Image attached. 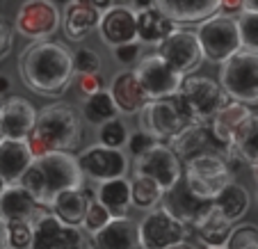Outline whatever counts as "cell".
Masks as SVG:
<instances>
[{"instance_id": "cell-1", "label": "cell", "mask_w": 258, "mask_h": 249, "mask_svg": "<svg viewBox=\"0 0 258 249\" xmlns=\"http://www.w3.org/2000/svg\"><path fill=\"white\" fill-rule=\"evenodd\" d=\"M19 74L41 96H59L73 83V53L57 41H37L21 53Z\"/></svg>"}, {"instance_id": "cell-2", "label": "cell", "mask_w": 258, "mask_h": 249, "mask_svg": "<svg viewBox=\"0 0 258 249\" xmlns=\"http://www.w3.org/2000/svg\"><path fill=\"white\" fill-rule=\"evenodd\" d=\"M19 185L39 206H53L62 192L80 190L85 178L73 153H48L34 158Z\"/></svg>"}, {"instance_id": "cell-3", "label": "cell", "mask_w": 258, "mask_h": 249, "mask_svg": "<svg viewBox=\"0 0 258 249\" xmlns=\"http://www.w3.org/2000/svg\"><path fill=\"white\" fill-rule=\"evenodd\" d=\"M83 140L80 117L69 103H50L37 112L32 133L28 135V147L32 158L48 153H69Z\"/></svg>"}, {"instance_id": "cell-4", "label": "cell", "mask_w": 258, "mask_h": 249, "mask_svg": "<svg viewBox=\"0 0 258 249\" xmlns=\"http://www.w3.org/2000/svg\"><path fill=\"white\" fill-rule=\"evenodd\" d=\"M174 103L180 114L187 119V123L208 126L210 119L226 105V94L215 80L206 76H192L183 80L178 94L174 96Z\"/></svg>"}, {"instance_id": "cell-5", "label": "cell", "mask_w": 258, "mask_h": 249, "mask_svg": "<svg viewBox=\"0 0 258 249\" xmlns=\"http://www.w3.org/2000/svg\"><path fill=\"white\" fill-rule=\"evenodd\" d=\"M219 87L240 105L258 103V53L238 50L219 69Z\"/></svg>"}, {"instance_id": "cell-6", "label": "cell", "mask_w": 258, "mask_h": 249, "mask_svg": "<svg viewBox=\"0 0 258 249\" xmlns=\"http://www.w3.org/2000/svg\"><path fill=\"white\" fill-rule=\"evenodd\" d=\"M231 181H233V174H231L229 160L219 153H204L187 160L185 165L183 183L190 190V195L201 201H213Z\"/></svg>"}, {"instance_id": "cell-7", "label": "cell", "mask_w": 258, "mask_h": 249, "mask_svg": "<svg viewBox=\"0 0 258 249\" xmlns=\"http://www.w3.org/2000/svg\"><path fill=\"white\" fill-rule=\"evenodd\" d=\"M195 34L199 39L204 57L213 64H224L238 50H242L240 48V34H238L235 19H226L222 14H215L210 19H206Z\"/></svg>"}, {"instance_id": "cell-8", "label": "cell", "mask_w": 258, "mask_h": 249, "mask_svg": "<svg viewBox=\"0 0 258 249\" xmlns=\"http://www.w3.org/2000/svg\"><path fill=\"white\" fill-rule=\"evenodd\" d=\"M137 235L142 249H171L185 242L187 226L176 220L167 208L158 206L142 217L137 224Z\"/></svg>"}, {"instance_id": "cell-9", "label": "cell", "mask_w": 258, "mask_h": 249, "mask_svg": "<svg viewBox=\"0 0 258 249\" xmlns=\"http://www.w3.org/2000/svg\"><path fill=\"white\" fill-rule=\"evenodd\" d=\"M190 126L187 119L180 114L176 108L174 98L167 101H149L144 108L140 110V131L146 133L153 142L158 144H167L176 135L185 131Z\"/></svg>"}, {"instance_id": "cell-10", "label": "cell", "mask_w": 258, "mask_h": 249, "mask_svg": "<svg viewBox=\"0 0 258 249\" xmlns=\"http://www.w3.org/2000/svg\"><path fill=\"white\" fill-rule=\"evenodd\" d=\"M135 78L149 101H167V98H174L178 94L185 76L174 71L158 55H149V57L140 59L135 69Z\"/></svg>"}, {"instance_id": "cell-11", "label": "cell", "mask_w": 258, "mask_h": 249, "mask_svg": "<svg viewBox=\"0 0 258 249\" xmlns=\"http://www.w3.org/2000/svg\"><path fill=\"white\" fill-rule=\"evenodd\" d=\"M62 25V14H59L57 5L50 0H30L23 3L16 14L14 30L21 37L37 41H48L50 34L57 32V28Z\"/></svg>"}, {"instance_id": "cell-12", "label": "cell", "mask_w": 258, "mask_h": 249, "mask_svg": "<svg viewBox=\"0 0 258 249\" xmlns=\"http://www.w3.org/2000/svg\"><path fill=\"white\" fill-rule=\"evenodd\" d=\"M78 158V167L83 171V178H89L96 185L107 181H117V178H126L128 160L123 151H114V149H105L101 144L87 147Z\"/></svg>"}, {"instance_id": "cell-13", "label": "cell", "mask_w": 258, "mask_h": 249, "mask_svg": "<svg viewBox=\"0 0 258 249\" xmlns=\"http://www.w3.org/2000/svg\"><path fill=\"white\" fill-rule=\"evenodd\" d=\"M135 176H144V178H151L158 185L162 188V192H169L176 183L180 181V160L174 156L167 144H153L144 156H140L135 160Z\"/></svg>"}, {"instance_id": "cell-14", "label": "cell", "mask_w": 258, "mask_h": 249, "mask_svg": "<svg viewBox=\"0 0 258 249\" xmlns=\"http://www.w3.org/2000/svg\"><path fill=\"white\" fill-rule=\"evenodd\" d=\"M158 57L165 59L174 71H178L180 76L192 74L204 59L201 53L199 39L192 30H176L174 34H169L160 46H158Z\"/></svg>"}, {"instance_id": "cell-15", "label": "cell", "mask_w": 258, "mask_h": 249, "mask_svg": "<svg viewBox=\"0 0 258 249\" xmlns=\"http://www.w3.org/2000/svg\"><path fill=\"white\" fill-rule=\"evenodd\" d=\"M30 249H87V240L80 229L62 224L53 213H46L32 224Z\"/></svg>"}, {"instance_id": "cell-16", "label": "cell", "mask_w": 258, "mask_h": 249, "mask_svg": "<svg viewBox=\"0 0 258 249\" xmlns=\"http://www.w3.org/2000/svg\"><path fill=\"white\" fill-rule=\"evenodd\" d=\"M37 121V108L23 96H12L0 103L3 140H28Z\"/></svg>"}, {"instance_id": "cell-17", "label": "cell", "mask_w": 258, "mask_h": 249, "mask_svg": "<svg viewBox=\"0 0 258 249\" xmlns=\"http://www.w3.org/2000/svg\"><path fill=\"white\" fill-rule=\"evenodd\" d=\"M98 34L110 48H117L123 44H135L137 41V23L135 12L128 10L123 3H117L110 12L101 14Z\"/></svg>"}, {"instance_id": "cell-18", "label": "cell", "mask_w": 258, "mask_h": 249, "mask_svg": "<svg viewBox=\"0 0 258 249\" xmlns=\"http://www.w3.org/2000/svg\"><path fill=\"white\" fill-rule=\"evenodd\" d=\"M162 208H167L176 220L183 222V224L190 229V226H195L197 222L213 208V201H201V199H197V197H192L190 190L185 188V183H183V178H180V181L162 197Z\"/></svg>"}, {"instance_id": "cell-19", "label": "cell", "mask_w": 258, "mask_h": 249, "mask_svg": "<svg viewBox=\"0 0 258 249\" xmlns=\"http://www.w3.org/2000/svg\"><path fill=\"white\" fill-rule=\"evenodd\" d=\"M44 215H46V210L21 185H10L5 190V195L0 197V217L7 224H12V222L34 224V222H39Z\"/></svg>"}, {"instance_id": "cell-20", "label": "cell", "mask_w": 258, "mask_h": 249, "mask_svg": "<svg viewBox=\"0 0 258 249\" xmlns=\"http://www.w3.org/2000/svg\"><path fill=\"white\" fill-rule=\"evenodd\" d=\"M101 14L94 10L92 0H71L64 7L62 28L69 41H83L87 39L94 30H98Z\"/></svg>"}, {"instance_id": "cell-21", "label": "cell", "mask_w": 258, "mask_h": 249, "mask_svg": "<svg viewBox=\"0 0 258 249\" xmlns=\"http://www.w3.org/2000/svg\"><path fill=\"white\" fill-rule=\"evenodd\" d=\"M32 153L25 140L0 142V176L7 185H19L28 167L32 165Z\"/></svg>"}, {"instance_id": "cell-22", "label": "cell", "mask_w": 258, "mask_h": 249, "mask_svg": "<svg viewBox=\"0 0 258 249\" xmlns=\"http://www.w3.org/2000/svg\"><path fill=\"white\" fill-rule=\"evenodd\" d=\"M153 7L160 10L171 23H204L219 12V0H158Z\"/></svg>"}, {"instance_id": "cell-23", "label": "cell", "mask_w": 258, "mask_h": 249, "mask_svg": "<svg viewBox=\"0 0 258 249\" xmlns=\"http://www.w3.org/2000/svg\"><path fill=\"white\" fill-rule=\"evenodd\" d=\"M135 23H137V39L149 46H160L169 34H174L178 30L176 23H171L160 10L153 7V3L144 5L140 12H135Z\"/></svg>"}, {"instance_id": "cell-24", "label": "cell", "mask_w": 258, "mask_h": 249, "mask_svg": "<svg viewBox=\"0 0 258 249\" xmlns=\"http://www.w3.org/2000/svg\"><path fill=\"white\" fill-rule=\"evenodd\" d=\"M107 92H110L114 105H117V110L121 114H135L149 103V98L144 96V92H142L140 83L135 78V71H121V74H117L112 78V83H110Z\"/></svg>"}, {"instance_id": "cell-25", "label": "cell", "mask_w": 258, "mask_h": 249, "mask_svg": "<svg viewBox=\"0 0 258 249\" xmlns=\"http://www.w3.org/2000/svg\"><path fill=\"white\" fill-rule=\"evenodd\" d=\"M92 249H142L137 224L131 217L112 220L101 233L92 238Z\"/></svg>"}, {"instance_id": "cell-26", "label": "cell", "mask_w": 258, "mask_h": 249, "mask_svg": "<svg viewBox=\"0 0 258 249\" xmlns=\"http://www.w3.org/2000/svg\"><path fill=\"white\" fill-rule=\"evenodd\" d=\"M229 162H244L249 167H258V114H249V119L235 133L233 142L226 149Z\"/></svg>"}, {"instance_id": "cell-27", "label": "cell", "mask_w": 258, "mask_h": 249, "mask_svg": "<svg viewBox=\"0 0 258 249\" xmlns=\"http://www.w3.org/2000/svg\"><path fill=\"white\" fill-rule=\"evenodd\" d=\"M249 114H251V110H249L247 105H240V103H226L224 108L210 119V123H208L210 135L217 140V144H222L224 149H229V144L233 142L235 133H238L240 126L249 119Z\"/></svg>"}, {"instance_id": "cell-28", "label": "cell", "mask_w": 258, "mask_h": 249, "mask_svg": "<svg viewBox=\"0 0 258 249\" xmlns=\"http://www.w3.org/2000/svg\"><path fill=\"white\" fill-rule=\"evenodd\" d=\"M210 140H213V135H210L208 126H204V123H190V126L180 133V135H176L167 147L174 151V156L178 158V160L183 158V160L187 162L197 156H204V153H215L208 149Z\"/></svg>"}, {"instance_id": "cell-29", "label": "cell", "mask_w": 258, "mask_h": 249, "mask_svg": "<svg viewBox=\"0 0 258 249\" xmlns=\"http://www.w3.org/2000/svg\"><path fill=\"white\" fill-rule=\"evenodd\" d=\"M96 199L101 201V206L110 213L112 220H121L128 217V210H131V181L126 178H117V181H107L101 183L96 188Z\"/></svg>"}, {"instance_id": "cell-30", "label": "cell", "mask_w": 258, "mask_h": 249, "mask_svg": "<svg viewBox=\"0 0 258 249\" xmlns=\"http://www.w3.org/2000/svg\"><path fill=\"white\" fill-rule=\"evenodd\" d=\"M53 215L57 217L62 224L73 226V229H80L85 220V210H87V188H80V190H67L53 201L50 206Z\"/></svg>"}, {"instance_id": "cell-31", "label": "cell", "mask_w": 258, "mask_h": 249, "mask_svg": "<svg viewBox=\"0 0 258 249\" xmlns=\"http://www.w3.org/2000/svg\"><path fill=\"white\" fill-rule=\"evenodd\" d=\"M249 201L251 199H249L247 188L240 185V183H235V181H231L229 185L213 199V206L219 210V215L224 217L226 222L233 224V222L242 220V217L247 215Z\"/></svg>"}, {"instance_id": "cell-32", "label": "cell", "mask_w": 258, "mask_h": 249, "mask_svg": "<svg viewBox=\"0 0 258 249\" xmlns=\"http://www.w3.org/2000/svg\"><path fill=\"white\" fill-rule=\"evenodd\" d=\"M192 229L197 231V238L206 244V247H226V240L231 235V222H226L224 217L219 215V210L210 208Z\"/></svg>"}, {"instance_id": "cell-33", "label": "cell", "mask_w": 258, "mask_h": 249, "mask_svg": "<svg viewBox=\"0 0 258 249\" xmlns=\"http://www.w3.org/2000/svg\"><path fill=\"white\" fill-rule=\"evenodd\" d=\"M117 114H119V110L107 89H103V92L94 94V96L83 101V117L87 119V123H92V126L101 128L103 123L117 119Z\"/></svg>"}, {"instance_id": "cell-34", "label": "cell", "mask_w": 258, "mask_h": 249, "mask_svg": "<svg viewBox=\"0 0 258 249\" xmlns=\"http://www.w3.org/2000/svg\"><path fill=\"white\" fill-rule=\"evenodd\" d=\"M162 188L158 185L151 178H144V176H133L131 181V201L135 208L140 210H153L162 204Z\"/></svg>"}, {"instance_id": "cell-35", "label": "cell", "mask_w": 258, "mask_h": 249, "mask_svg": "<svg viewBox=\"0 0 258 249\" xmlns=\"http://www.w3.org/2000/svg\"><path fill=\"white\" fill-rule=\"evenodd\" d=\"M112 222V217H110V213H107L105 208L101 206V201L96 199V195H94L92 190L87 188V210H85V220H83V229L87 231V235H96L101 233L103 229H105L107 224Z\"/></svg>"}, {"instance_id": "cell-36", "label": "cell", "mask_w": 258, "mask_h": 249, "mask_svg": "<svg viewBox=\"0 0 258 249\" xmlns=\"http://www.w3.org/2000/svg\"><path fill=\"white\" fill-rule=\"evenodd\" d=\"M126 142H128V128L119 117L98 128V144L101 147L121 151V147H126Z\"/></svg>"}, {"instance_id": "cell-37", "label": "cell", "mask_w": 258, "mask_h": 249, "mask_svg": "<svg viewBox=\"0 0 258 249\" xmlns=\"http://www.w3.org/2000/svg\"><path fill=\"white\" fill-rule=\"evenodd\" d=\"M235 25H238L240 34V48L249 50V53H258V14L242 12Z\"/></svg>"}, {"instance_id": "cell-38", "label": "cell", "mask_w": 258, "mask_h": 249, "mask_svg": "<svg viewBox=\"0 0 258 249\" xmlns=\"http://www.w3.org/2000/svg\"><path fill=\"white\" fill-rule=\"evenodd\" d=\"M224 249H258V226L240 224L231 231Z\"/></svg>"}, {"instance_id": "cell-39", "label": "cell", "mask_w": 258, "mask_h": 249, "mask_svg": "<svg viewBox=\"0 0 258 249\" xmlns=\"http://www.w3.org/2000/svg\"><path fill=\"white\" fill-rule=\"evenodd\" d=\"M73 71H78V76H96L101 71V57L92 48H78L73 53Z\"/></svg>"}, {"instance_id": "cell-40", "label": "cell", "mask_w": 258, "mask_h": 249, "mask_svg": "<svg viewBox=\"0 0 258 249\" xmlns=\"http://www.w3.org/2000/svg\"><path fill=\"white\" fill-rule=\"evenodd\" d=\"M7 242H10V249H30V242H32V224H25V222H12V224H7Z\"/></svg>"}, {"instance_id": "cell-41", "label": "cell", "mask_w": 258, "mask_h": 249, "mask_svg": "<svg viewBox=\"0 0 258 249\" xmlns=\"http://www.w3.org/2000/svg\"><path fill=\"white\" fill-rule=\"evenodd\" d=\"M73 83H76V87L80 89V94H83L85 98H89V96H94V94H98V92H103V78H101V74H96V76H73Z\"/></svg>"}, {"instance_id": "cell-42", "label": "cell", "mask_w": 258, "mask_h": 249, "mask_svg": "<svg viewBox=\"0 0 258 249\" xmlns=\"http://www.w3.org/2000/svg\"><path fill=\"white\" fill-rule=\"evenodd\" d=\"M156 142L151 140V137L146 135V133H142V131H137V133H133V135H128V142H126V147L131 149V153H133V158H140V156H144L149 149L153 147Z\"/></svg>"}, {"instance_id": "cell-43", "label": "cell", "mask_w": 258, "mask_h": 249, "mask_svg": "<svg viewBox=\"0 0 258 249\" xmlns=\"http://www.w3.org/2000/svg\"><path fill=\"white\" fill-rule=\"evenodd\" d=\"M112 53H114V59H117L119 64H123V67H128V64H133V62H137L140 59V44H123V46H117V48H112Z\"/></svg>"}, {"instance_id": "cell-44", "label": "cell", "mask_w": 258, "mask_h": 249, "mask_svg": "<svg viewBox=\"0 0 258 249\" xmlns=\"http://www.w3.org/2000/svg\"><path fill=\"white\" fill-rule=\"evenodd\" d=\"M12 44H14V32H12L10 23L0 16V59L12 50Z\"/></svg>"}, {"instance_id": "cell-45", "label": "cell", "mask_w": 258, "mask_h": 249, "mask_svg": "<svg viewBox=\"0 0 258 249\" xmlns=\"http://www.w3.org/2000/svg\"><path fill=\"white\" fill-rule=\"evenodd\" d=\"M242 12H244L242 0H238V3H229V0H219V12H217V14L226 16V19H233V16H240Z\"/></svg>"}, {"instance_id": "cell-46", "label": "cell", "mask_w": 258, "mask_h": 249, "mask_svg": "<svg viewBox=\"0 0 258 249\" xmlns=\"http://www.w3.org/2000/svg\"><path fill=\"white\" fill-rule=\"evenodd\" d=\"M0 249H10V242H7V222L0 217Z\"/></svg>"}, {"instance_id": "cell-47", "label": "cell", "mask_w": 258, "mask_h": 249, "mask_svg": "<svg viewBox=\"0 0 258 249\" xmlns=\"http://www.w3.org/2000/svg\"><path fill=\"white\" fill-rule=\"evenodd\" d=\"M12 89V80L7 78L5 74H0V96H3V94H7Z\"/></svg>"}, {"instance_id": "cell-48", "label": "cell", "mask_w": 258, "mask_h": 249, "mask_svg": "<svg viewBox=\"0 0 258 249\" xmlns=\"http://www.w3.org/2000/svg\"><path fill=\"white\" fill-rule=\"evenodd\" d=\"M244 12H251V14H258V0H242Z\"/></svg>"}, {"instance_id": "cell-49", "label": "cell", "mask_w": 258, "mask_h": 249, "mask_svg": "<svg viewBox=\"0 0 258 249\" xmlns=\"http://www.w3.org/2000/svg\"><path fill=\"white\" fill-rule=\"evenodd\" d=\"M7 188H10V185H7V183L3 181V176H0V197L5 195V190H7Z\"/></svg>"}, {"instance_id": "cell-50", "label": "cell", "mask_w": 258, "mask_h": 249, "mask_svg": "<svg viewBox=\"0 0 258 249\" xmlns=\"http://www.w3.org/2000/svg\"><path fill=\"white\" fill-rule=\"evenodd\" d=\"M171 249H195V247H190V244L183 242V244H176V247H171Z\"/></svg>"}, {"instance_id": "cell-51", "label": "cell", "mask_w": 258, "mask_h": 249, "mask_svg": "<svg viewBox=\"0 0 258 249\" xmlns=\"http://www.w3.org/2000/svg\"><path fill=\"white\" fill-rule=\"evenodd\" d=\"M253 178H256V183H258V167H253Z\"/></svg>"}, {"instance_id": "cell-52", "label": "cell", "mask_w": 258, "mask_h": 249, "mask_svg": "<svg viewBox=\"0 0 258 249\" xmlns=\"http://www.w3.org/2000/svg\"><path fill=\"white\" fill-rule=\"evenodd\" d=\"M206 249H224V247H206Z\"/></svg>"}, {"instance_id": "cell-53", "label": "cell", "mask_w": 258, "mask_h": 249, "mask_svg": "<svg viewBox=\"0 0 258 249\" xmlns=\"http://www.w3.org/2000/svg\"><path fill=\"white\" fill-rule=\"evenodd\" d=\"M0 142H3V131H0Z\"/></svg>"}]
</instances>
